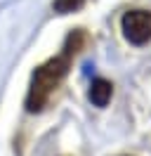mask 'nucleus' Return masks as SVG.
I'll return each instance as SVG.
<instances>
[{
    "mask_svg": "<svg viewBox=\"0 0 151 156\" xmlns=\"http://www.w3.org/2000/svg\"><path fill=\"white\" fill-rule=\"evenodd\" d=\"M83 40H85V36L80 33V31H76L73 36H68L66 48H64V52H61L59 57L50 59V62H45L43 66L36 69V73H33V78H31V90H28V97H26L28 111H40V109L45 107L50 92L61 83V78H64L66 71H68L71 55H76V52L80 50Z\"/></svg>",
    "mask_w": 151,
    "mask_h": 156,
    "instance_id": "1",
    "label": "nucleus"
},
{
    "mask_svg": "<svg viewBox=\"0 0 151 156\" xmlns=\"http://www.w3.org/2000/svg\"><path fill=\"white\" fill-rule=\"evenodd\" d=\"M113 95V85L109 80H104V78H94L92 85H90V102H92L94 107H106L109 104V99Z\"/></svg>",
    "mask_w": 151,
    "mask_h": 156,
    "instance_id": "3",
    "label": "nucleus"
},
{
    "mask_svg": "<svg viewBox=\"0 0 151 156\" xmlns=\"http://www.w3.org/2000/svg\"><path fill=\"white\" fill-rule=\"evenodd\" d=\"M85 5V0H54V12L59 14H68V12H76Z\"/></svg>",
    "mask_w": 151,
    "mask_h": 156,
    "instance_id": "4",
    "label": "nucleus"
},
{
    "mask_svg": "<svg viewBox=\"0 0 151 156\" xmlns=\"http://www.w3.org/2000/svg\"><path fill=\"white\" fill-rule=\"evenodd\" d=\"M121 29L128 43L146 45L151 40V12L149 10H130L123 14Z\"/></svg>",
    "mask_w": 151,
    "mask_h": 156,
    "instance_id": "2",
    "label": "nucleus"
}]
</instances>
